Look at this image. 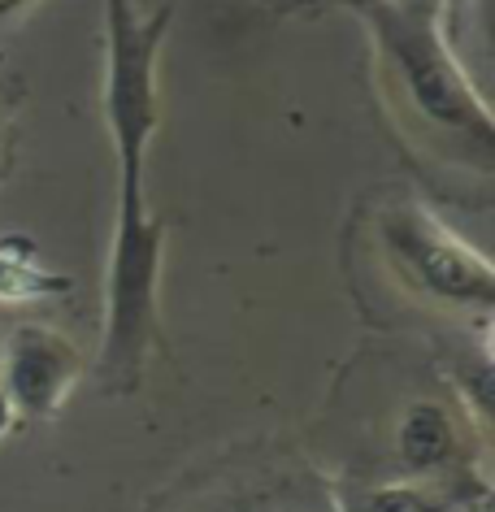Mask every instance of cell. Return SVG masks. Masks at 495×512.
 <instances>
[{
    "label": "cell",
    "instance_id": "cell-3",
    "mask_svg": "<svg viewBox=\"0 0 495 512\" xmlns=\"http://www.w3.org/2000/svg\"><path fill=\"white\" fill-rule=\"evenodd\" d=\"M378 243L404 283L430 304L456 313H491L495 274L487 256L452 235L422 204H387L378 213Z\"/></svg>",
    "mask_w": 495,
    "mask_h": 512
},
{
    "label": "cell",
    "instance_id": "cell-1",
    "mask_svg": "<svg viewBox=\"0 0 495 512\" xmlns=\"http://www.w3.org/2000/svg\"><path fill=\"white\" fill-rule=\"evenodd\" d=\"M370 31L378 61H383L391 109L400 113V122L430 152L487 174L495 161L491 109L469 83L443 31L391 14L387 5L370 9Z\"/></svg>",
    "mask_w": 495,
    "mask_h": 512
},
{
    "label": "cell",
    "instance_id": "cell-2",
    "mask_svg": "<svg viewBox=\"0 0 495 512\" xmlns=\"http://www.w3.org/2000/svg\"><path fill=\"white\" fill-rule=\"evenodd\" d=\"M170 31V9L144 18L131 0H105V126L118 152V226L148 222L144 165L161 122V44Z\"/></svg>",
    "mask_w": 495,
    "mask_h": 512
},
{
    "label": "cell",
    "instance_id": "cell-4",
    "mask_svg": "<svg viewBox=\"0 0 495 512\" xmlns=\"http://www.w3.org/2000/svg\"><path fill=\"white\" fill-rule=\"evenodd\" d=\"M79 352L44 326H18L5 356V404L27 417H53L79 382Z\"/></svg>",
    "mask_w": 495,
    "mask_h": 512
},
{
    "label": "cell",
    "instance_id": "cell-8",
    "mask_svg": "<svg viewBox=\"0 0 495 512\" xmlns=\"http://www.w3.org/2000/svg\"><path fill=\"white\" fill-rule=\"evenodd\" d=\"M31 5H35V0H0V22H9V18H18V14H27Z\"/></svg>",
    "mask_w": 495,
    "mask_h": 512
},
{
    "label": "cell",
    "instance_id": "cell-6",
    "mask_svg": "<svg viewBox=\"0 0 495 512\" xmlns=\"http://www.w3.org/2000/svg\"><path fill=\"white\" fill-rule=\"evenodd\" d=\"M348 512H439L422 486H383V491H365L348 504Z\"/></svg>",
    "mask_w": 495,
    "mask_h": 512
},
{
    "label": "cell",
    "instance_id": "cell-7",
    "mask_svg": "<svg viewBox=\"0 0 495 512\" xmlns=\"http://www.w3.org/2000/svg\"><path fill=\"white\" fill-rule=\"evenodd\" d=\"M391 14L409 18V22H426V27H439V14H443V0H387Z\"/></svg>",
    "mask_w": 495,
    "mask_h": 512
},
{
    "label": "cell",
    "instance_id": "cell-5",
    "mask_svg": "<svg viewBox=\"0 0 495 512\" xmlns=\"http://www.w3.org/2000/svg\"><path fill=\"white\" fill-rule=\"evenodd\" d=\"M456 447H461V434H456V421L448 417V408L435 400H417L404 408L400 426H396V456L409 473H435L443 465L456 460Z\"/></svg>",
    "mask_w": 495,
    "mask_h": 512
}]
</instances>
